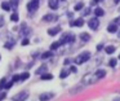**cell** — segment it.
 Listing matches in <instances>:
<instances>
[{
  "mask_svg": "<svg viewBox=\"0 0 120 101\" xmlns=\"http://www.w3.org/2000/svg\"><path fill=\"white\" fill-rule=\"evenodd\" d=\"M60 45H61V43H60V41H56V43H53L52 45H50V51H56V49H57Z\"/></svg>",
  "mask_w": 120,
  "mask_h": 101,
  "instance_id": "7402d4cb",
  "label": "cell"
},
{
  "mask_svg": "<svg viewBox=\"0 0 120 101\" xmlns=\"http://www.w3.org/2000/svg\"><path fill=\"white\" fill-rule=\"evenodd\" d=\"M114 23H115V25H120V17H117L116 20L114 21Z\"/></svg>",
  "mask_w": 120,
  "mask_h": 101,
  "instance_id": "74e56055",
  "label": "cell"
},
{
  "mask_svg": "<svg viewBox=\"0 0 120 101\" xmlns=\"http://www.w3.org/2000/svg\"><path fill=\"white\" fill-rule=\"evenodd\" d=\"M71 26H78V27H81V26L84 25V20H81V18H78L76 21H72V22H70Z\"/></svg>",
  "mask_w": 120,
  "mask_h": 101,
  "instance_id": "9c48e42d",
  "label": "cell"
},
{
  "mask_svg": "<svg viewBox=\"0 0 120 101\" xmlns=\"http://www.w3.org/2000/svg\"><path fill=\"white\" fill-rule=\"evenodd\" d=\"M74 40H75V36H74L72 34H65V35L61 38L60 43H61V45H62V44H66V43H72Z\"/></svg>",
  "mask_w": 120,
  "mask_h": 101,
  "instance_id": "7a4b0ae2",
  "label": "cell"
},
{
  "mask_svg": "<svg viewBox=\"0 0 120 101\" xmlns=\"http://www.w3.org/2000/svg\"><path fill=\"white\" fill-rule=\"evenodd\" d=\"M9 5H11V7H13L14 9H16V8H17V5H18V0H11Z\"/></svg>",
  "mask_w": 120,
  "mask_h": 101,
  "instance_id": "cb8c5ba5",
  "label": "cell"
},
{
  "mask_svg": "<svg viewBox=\"0 0 120 101\" xmlns=\"http://www.w3.org/2000/svg\"><path fill=\"white\" fill-rule=\"evenodd\" d=\"M27 97H29V93H27L26 91H23V92H19V93H17V95H14L13 97H12V100L13 101H25Z\"/></svg>",
  "mask_w": 120,
  "mask_h": 101,
  "instance_id": "277c9868",
  "label": "cell"
},
{
  "mask_svg": "<svg viewBox=\"0 0 120 101\" xmlns=\"http://www.w3.org/2000/svg\"><path fill=\"white\" fill-rule=\"evenodd\" d=\"M60 31H61V27H60V26H57V27H52V28H49V30H48V35L54 36V35H57Z\"/></svg>",
  "mask_w": 120,
  "mask_h": 101,
  "instance_id": "52a82bcc",
  "label": "cell"
},
{
  "mask_svg": "<svg viewBox=\"0 0 120 101\" xmlns=\"http://www.w3.org/2000/svg\"><path fill=\"white\" fill-rule=\"evenodd\" d=\"M68 74H70V71H68V70H62V71H61V74H60V78L65 79V78L68 77Z\"/></svg>",
  "mask_w": 120,
  "mask_h": 101,
  "instance_id": "d6986e66",
  "label": "cell"
},
{
  "mask_svg": "<svg viewBox=\"0 0 120 101\" xmlns=\"http://www.w3.org/2000/svg\"><path fill=\"white\" fill-rule=\"evenodd\" d=\"M89 58H90V53H89V52H83V53H80L75 58V64L81 65V64H84V62L89 61Z\"/></svg>",
  "mask_w": 120,
  "mask_h": 101,
  "instance_id": "6da1fadb",
  "label": "cell"
},
{
  "mask_svg": "<svg viewBox=\"0 0 120 101\" xmlns=\"http://www.w3.org/2000/svg\"><path fill=\"white\" fill-rule=\"evenodd\" d=\"M49 7H50V9H57L58 8V0H49Z\"/></svg>",
  "mask_w": 120,
  "mask_h": 101,
  "instance_id": "5bb4252c",
  "label": "cell"
},
{
  "mask_svg": "<svg viewBox=\"0 0 120 101\" xmlns=\"http://www.w3.org/2000/svg\"><path fill=\"white\" fill-rule=\"evenodd\" d=\"M5 97H7V93H5V92H3L1 95H0V101H1V100H4Z\"/></svg>",
  "mask_w": 120,
  "mask_h": 101,
  "instance_id": "836d02e7",
  "label": "cell"
},
{
  "mask_svg": "<svg viewBox=\"0 0 120 101\" xmlns=\"http://www.w3.org/2000/svg\"><path fill=\"white\" fill-rule=\"evenodd\" d=\"M80 39L83 41H88V40H90V35H89V34H86V32H81L80 34Z\"/></svg>",
  "mask_w": 120,
  "mask_h": 101,
  "instance_id": "9a60e30c",
  "label": "cell"
},
{
  "mask_svg": "<svg viewBox=\"0 0 120 101\" xmlns=\"http://www.w3.org/2000/svg\"><path fill=\"white\" fill-rule=\"evenodd\" d=\"M11 20L13 21V22H18V14H17V13H13V14L11 16Z\"/></svg>",
  "mask_w": 120,
  "mask_h": 101,
  "instance_id": "d4e9b609",
  "label": "cell"
},
{
  "mask_svg": "<svg viewBox=\"0 0 120 101\" xmlns=\"http://www.w3.org/2000/svg\"><path fill=\"white\" fill-rule=\"evenodd\" d=\"M105 51H106L107 54H112L115 52V47L114 45H109V47H106V48H105Z\"/></svg>",
  "mask_w": 120,
  "mask_h": 101,
  "instance_id": "2e32d148",
  "label": "cell"
},
{
  "mask_svg": "<svg viewBox=\"0 0 120 101\" xmlns=\"http://www.w3.org/2000/svg\"><path fill=\"white\" fill-rule=\"evenodd\" d=\"M43 20L47 21V22H52V21L57 20V16H56V14H45L44 17H43Z\"/></svg>",
  "mask_w": 120,
  "mask_h": 101,
  "instance_id": "ba28073f",
  "label": "cell"
},
{
  "mask_svg": "<svg viewBox=\"0 0 120 101\" xmlns=\"http://www.w3.org/2000/svg\"><path fill=\"white\" fill-rule=\"evenodd\" d=\"M29 77H30V74L26 71V73H23V74H21V75H19V80H25V79H27Z\"/></svg>",
  "mask_w": 120,
  "mask_h": 101,
  "instance_id": "603a6c76",
  "label": "cell"
},
{
  "mask_svg": "<svg viewBox=\"0 0 120 101\" xmlns=\"http://www.w3.org/2000/svg\"><path fill=\"white\" fill-rule=\"evenodd\" d=\"M74 9L75 10H81V9H84V3L81 1V3H78V4L74 7Z\"/></svg>",
  "mask_w": 120,
  "mask_h": 101,
  "instance_id": "44dd1931",
  "label": "cell"
},
{
  "mask_svg": "<svg viewBox=\"0 0 120 101\" xmlns=\"http://www.w3.org/2000/svg\"><path fill=\"white\" fill-rule=\"evenodd\" d=\"M107 31H109V32H116L117 31V25H115V23H110L109 27H107Z\"/></svg>",
  "mask_w": 120,
  "mask_h": 101,
  "instance_id": "4fadbf2b",
  "label": "cell"
},
{
  "mask_svg": "<svg viewBox=\"0 0 120 101\" xmlns=\"http://www.w3.org/2000/svg\"><path fill=\"white\" fill-rule=\"evenodd\" d=\"M5 83H7V79H5V78H3V79L0 80V88H3L4 85H5Z\"/></svg>",
  "mask_w": 120,
  "mask_h": 101,
  "instance_id": "f1b7e54d",
  "label": "cell"
},
{
  "mask_svg": "<svg viewBox=\"0 0 120 101\" xmlns=\"http://www.w3.org/2000/svg\"><path fill=\"white\" fill-rule=\"evenodd\" d=\"M41 79L43 80H50V79H53V75L52 74H41Z\"/></svg>",
  "mask_w": 120,
  "mask_h": 101,
  "instance_id": "ffe728a7",
  "label": "cell"
},
{
  "mask_svg": "<svg viewBox=\"0 0 120 101\" xmlns=\"http://www.w3.org/2000/svg\"><path fill=\"white\" fill-rule=\"evenodd\" d=\"M50 56H52V52H45V53H43L41 54V58H48V57H50Z\"/></svg>",
  "mask_w": 120,
  "mask_h": 101,
  "instance_id": "484cf974",
  "label": "cell"
},
{
  "mask_svg": "<svg viewBox=\"0 0 120 101\" xmlns=\"http://www.w3.org/2000/svg\"><path fill=\"white\" fill-rule=\"evenodd\" d=\"M3 25H4V18L1 17V16H0V27H1Z\"/></svg>",
  "mask_w": 120,
  "mask_h": 101,
  "instance_id": "f35d334b",
  "label": "cell"
},
{
  "mask_svg": "<svg viewBox=\"0 0 120 101\" xmlns=\"http://www.w3.org/2000/svg\"><path fill=\"white\" fill-rule=\"evenodd\" d=\"M29 44V39H23L22 40V45H27Z\"/></svg>",
  "mask_w": 120,
  "mask_h": 101,
  "instance_id": "8d00e7d4",
  "label": "cell"
},
{
  "mask_svg": "<svg viewBox=\"0 0 120 101\" xmlns=\"http://www.w3.org/2000/svg\"><path fill=\"white\" fill-rule=\"evenodd\" d=\"M70 62H71L70 60H65V65H68V64H70Z\"/></svg>",
  "mask_w": 120,
  "mask_h": 101,
  "instance_id": "ab89813d",
  "label": "cell"
},
{
  "mask_svg": "<svg viewBox=\"0 0 120 101\" xmlns=\"http://www.w3.org/2000/svg\"><path fill=\"white\" fill-rule=\"evenodd\" d=\"M13 44H16V41H14V40H11L9 43L5 44V48H12V47H13Z\"/></svg>",
  "mask_w": 120,
  "mask_h": 101,
  "instance_id": "83f0119b",
  "label": "cell"
},
{
  "mask_svg": "<svg viewBox=\"0 0 120 101\" xmlns=\"http://www.w3.org/2000/svg\"><path fill=\"white\" fill-rule=\"evenodd\" d=\"M114 1H115V4H117V3L120 1V0H114Z\"/></svg>",
  "mask_w": 120,
  "mask_h": 101,
  "instance_id": "60d3db41",
  "label": "cell"
},
{
  "mask_svg": "<svg viewBox=\"0 0 120 101\" xmlns=\"http://www.w3.org/2000/svg\"><path fill=\"white\" fill-rule=\"evenodd\" d=\"M70 71H72V73H76V71H78V69H76V66H71V67H70Z\"/></svg>",
  "mask_w": 120,
  "mask_h": 101,
  "instance_id": "d590c367",
  "label": "cell"
},
{
  "mask_svg": "<svg viewBox=\"0 0 120 101\" xmlns=\"http://www.w3.org/2000/svg\"><path fill=\"white\" fill-rule=\"evenodd\" d=\"M99 1H103V0H92V1H90V5H96L97 3H99Z\"/></svg>",
  "mask_w": 120,
  "mask_h": 101,
  "instance_id": "d6a6232c",
  "label": "cell"
},
{
  "mask_svg": "<svg viewBox=\"0 0 120 101\" xmlns=\"http://www.w3.org/2000/svg\"><path fill=\"white\" fill-rule=\"evenodd\" d=\"M119 58H120V56H119Z\"/></svg>",
  "mask_w": 120,
  "mask_h": 101,
  "instance_id": "b9f144b4",
  "label": "cell"
},
{
  "mask_svg": "<svg viewBox=\"0 0 120 101\" xmlns=\"http://www.w3.org/2000/svg\"><path fill=\"white\" fill-rule=\"evenodd\" d=\"M94 75H96V78L99 80V79H102V78H103L105 75H106V71H105L103 69H102V70H97V71L94 73Z\"/></svg>",
  "mask_w": 120,
  "mask_h": 101,
  "instance_id": "30bf717a",
  "label": "cell"
},
{
  "mask_svg": "<svg viewBox=\"0 0 120 101\" xmlns=\"http://www.w3.org/2000/svg\"><path fill=\"white\" fill-rule=\"evenodd\" d=\"M53 97V93H43V95H40V101H48L49 98Z\"/></svg>",
  "mask_w": 120,
  "mask_h": 101,
  "instance_id": "8fae6325",
  "label": "cell"
},
{
  "mask_svg": "<svg viewBox=\"0 0 120 101\" xmlns=\"http://www.w3.org/2000/svg\"><path fill=\"white\" fill-rule=\"evenodd\" d=\"M1 8H3L5 12H8V10H11L12 8H11V5H9V3H7V1H3L1 3Z\"/></svg>",
  "mask_w": 120,
  "mask_h": 101,
  "instance_id": "ac0fdd59",
  "label": "cell"
},
{
  "mask_svg": "<svg viewBox=\"0 0 120 101\" xmlns=\"http://www.w3.org/2000/svg\"><path fill=\"white\" fill-rule=\"evenodd\" d=\"M94 14H96V17H102V16L105 14V10L102 9V8L97 7L96 9H94Z\"/></svg>",
  "mask_w": 120,
  "mask_h": 101,
  "instance_id": "7c38bea8",
  "label": "cell"
},
{
  "mask_svg": "<svg viewBox=\"0 0 120 101\" xmlns=\"http://www.w3.org/2000/svg\"><path fill=\"white\" fill-rule=\"evenodd\" d=\"M89 13H90V9H89V8H86V9L83 12V14H84V16H86V14H89Z\"/></svg>",
  "mask_w": 120,
  "mask_h": 101,
  "instance_id": "e575fe53",
  "label": "cell"
},
{
  "mask_svg": "<svg viewBox=\"0 0 120 101\" xmlns=\"http://www.w3.org/2000/svg\"><path fill=\"white\" fill-rule=\"evenodd\" d=\"M38 8H39V0H31V1L27 4V9H29L30 12H32V10H36Z\"/></svg>",
  "mask_w": 120,
  "mask_h": 101,
  "instance_id": "8992f818",
  "label": "cell"
},
{
  "mask_svg": "<svg viewBox=\"0 0 120 101\" xmlns=\"http://www.w3.org/2000/svg\"><path fill=\"white\" fill-rule=\"evenodd\" d=\"M97 78H96V75H94V73L93 74H86L85 77L83 78V82H84V84H90V83H96L97 82Z\"/></svg>",
  "mask_w": 120,
  "mask_h": 101,
  "instance_id": "3957f363",
  "label": "cell"
},
{
  "mask_svg": "<svg viewBox=\"0 0 120 101\" xmlns=\"http://www.w3.org/2000/svg\"><path fill=\"white\" fill-rule=\"evenodd\" d=\"M13 80H11V82H9V83H5V85H4V87H5V88H11L12 87V84H13Z\"/></svg>",
  "mask_w": 120,
  "mask_h": 101,
  "instance_id": "f546056e",
  "label": "cell"
},
{
  "mask_svg": "<svg viewBox=\"0 0 120 101\" xmlns=\"http://www.w3.org/2000/svg\"><path fill=\"white\" fill-rule=\"evenodd\" d=\"M45 71H47V65H41V66L36 70V74H44Z\"/></svg>",
  "mask_w": 120,
  "mask_h": 101,
  "instance_id": "e0dca14e",
  "label": "cell"
},
{
  "mask_svg": "<svg viewBox=\"0 0 120 101\" xmlns=\"http://www.w3.org/2000/svg\"><path fill=\"white\" fill-rule=\"evenodd\" d=\"M109 65H110L111 67H115V66H116V60H115V58H111V60H110V62H109Z\"/></svg>",
  "mask_w": 120,
  "mask_h": 101,
  "instance_id": "4316f807",
  "label": "cell"
},
{
  "mask_svg": "<svg viewBox=\"0 0 120 101\" xmlns=\"http://www.w3.org/2000/svg\"><path fill=\"white\" fill-rule=\"evenodd\" d=\"M0 58H1V57H0Z\"/></svg>",
  "mask_w": 120,
  "mask_h": 101,
  "instance_id": "7bdbcfd3",
  "label": "cell"
},
{
  "mask_svg": "<svg viewBox=\"0 0 120 101\" xmlns=\"http://www.w3.org/2000/svg\"><path fill=\"white\" fill-rule=\"evenodd\" d=\"M103 48H105L103 43H101V44H98V45H97V51H101V49H103Z\"/></svg>",
  "mask_w": 120,
  "mask_h": 101,
  "instance_id": "4dcf8cb0",
  "label": "cell"
},
{
  "mask_svg": "<svg viewBox=\"0 0 120 101\" xmlns=\"http://www.w3.org/2000/svg\"><path fill=\"white\" fill-rule=\"evenodd\" d=\"M88 26L92 28V30H97L99 26V21H98V17H93L92 20H89L88 22Z\"/></svg>",
  "mask_w": 120,
  "mask_h": 101,
  "instance_id": "5b68a950",
  "label": "cell"
},
{
  "mask_svg": "<svg viewBox=\"0 0 120 101\" xmlns=\"http://www.w3.org/2000/svg\"><path fill=\"white\" fill-rule=\"evenodd\" d=\"M12 80H13V82H18V80H19V75H13Z\"/></svg>",
  "mask_w": 120,
  "mask_h": 101,
  "instance_id": "1f68e13d",
  "label": "cell"
}]
</instances>
